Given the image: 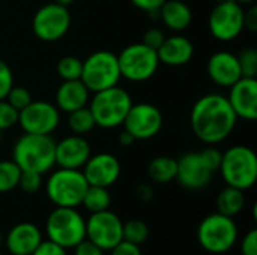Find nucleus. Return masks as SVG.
<instances>
[{
    "mask_svg": "<svg viewBox=\"0 0 257 255\" xmlns=\"http://www.w3.org/2000/svg\"><path fill=\"white\" fill-rule=\"evenodd\" d=\"M238 116L235 114L227 96L208 93L199 98L190 113L193 134L205 144L214 146L224 141L235 129Z\"/></svg>",
    "mask_w": 257,
    "mask_h": 255,
    "instance_id": "nucleus-1",
    "label": "nucleus"
},
{
    "mask_svg": "<svg viewBox=\"0 0 257 255\" xmlns=\"http://www.w3.org/2000/svg\"><path fill=\"white\" fill-rule=\"evenodd\" d=\"M56 141L51 135L23 134L12 147V161L21 171H36L39 174L48 173L56 165L54 158Z\"/></svg>",
    "mask_w": 257,
    "mask_h": 255,
    "instance_id": "nucleus-2",
    "label": "nucleus"
},
{
    "mask_svg": "<svg viewBox=\"0 0 257 255\" xmlns=\"http://www.w3.org/2000/svg\"><path fill=\"white\" fill-rule=\"evenodd\" d=\"M131 105V95L120 86H113L95 92L87 104L95 119V125L102 129H113L120 126Z\"/></svg>",
    "mask_w": 257,
    "mask_h": 255,
    "instance_id": "nucleus-3",
    "label": "nucleus"
},
{
    "mask_svg": "<svg viewBox=\"0 0 257 255\" xmlns=\"http://www.w3.org/2000/svg\"><path fill=\"white\" fill-rule=\"evenodd\" d=\"M218 170L227 186L247 191L254 186L257 180L256 152L248 146H232L223 153Z\"/></svg>",
    "mask_w": 257,
    "mask_h": 255,
    "instance_id": "nucleus-4",
    "label": "nucleus"
},
{
    "mask_svg": "<svg viewBox=\"0 0 257 255\" xmlns=\"http://www.w3.org/2000/svg\"><path fill=\"white\" fill-rule=\"evenodd\" d=\"M89 183L81 170L59 168L45 182V194L56 207H78Z\"/></svg>",
    "mask_w": 257,
    "mask_h": 255,
    "instance_id": "nucleus-5",
    "label": "nucleus"
},
{
    "mask_svg": "<svg viewBox=\"0 0 257 255\" xmlns=\"http://www.w3.org/2000/svg\"><path fill=\"white\" fill-rule=\"evenodd\" d=\"M45 234L65 249L75 248L86 239V219L75 207H56L47 216Z\"/></svg>",
    "mask_w": 257,
    "mask_h": 255,
    "instance_id": "nucleus-6",
    "label": "nucleus"
},
{
    "mask_svg": "<svg viewBox=\"0 0 257 255\" xmlns=\"http://www.w3.org/2000/svg\"><path fill=\"white\" fill-rule=\"evenodd\" d=\"M120 78L117 54L108 50H98L83 60L80 80L90 93L117 86Z\"/></svg>",
    "mask_w": 257,
    "mask_h": 255,
    "instance_id": "nucleus-7",
    "label": "nucleus"
},
{
    "mask_svg": "<svg viewBox=\"0 0 257 255\" xmlns=\"http://www.w3.org/2000/svg\"><path fill=\"white\" fill-rule=\"evenodd\" d=\"M197 240L209 254H224L230 251L238 240V227L233 218L212 213L208 215L197 228Z\"/></svg>",
    "mask_w": 257,
    "mask_h": 255,
    "instance_id": "nucleus-8",
    "label": "nucleus"
},
{
    "mask_svg": "<svg viewBox=\"0 0 257 255\" xmlns=\"http://www.w3.org/2000/svg\"><path fill=\"white\" fill-rule=\"evenodd\" d=\"M117 62L122 78L133 83L151 80L161 65L157 50L145 45L143 42H136L125 47L117 54Z\"/></svg>",
    "mask_w": 257,
    "mask_h": 255,
    "instance_id": "nucleus-9",
    "label": "nucleus"
},
{
    "mask_svg": "<svg viewBox=\"0 0 257 255\" xmlns=\"http://www.w3.org/2000/svg\"><path fill=\"white\" fill-rule=\"evenodd\" d=\"M71 27V14L68 6L56 2L41 6L32 20V30L42 42H56L62 39Z\"/></svg>",
    "mask_w": 257,
    "mask_h": 255,
    "instance_id": "nucleus-10",
    "label": "nucleus"
},
{
    "mask_svg": "<svg viewBox=\"0 0 257 255\" xmlns=\"http://www.w3.org/2000/svg\"><path fill=\"white\" fill-rule=\"evenodd\" d=\"M244 6L235 0L215 3L208 18L211 35L221 42L236 39L244 32Z\"/></svg>",
    "mask_w": 257,
    "mask_h": 255,
    "instance_id": "nucleus-11",
    "label": "nucleus"
},
{
    "mask_svg": "<svg viewBox=\"0 0 257 255\" xmlns=\"http://www.w3.org/2000/svg\"><path fill=\"white\" fill-rule=\"evenodd\" d=\"M59 123L60 111L48 101H32L18 111V125L26 134L51 135Z\"/></svg>",
    "mask_w": 257,
    "mask_h": 255,
    "instance_id": "nucleus-12",
    "label": "nucleus"
},
{
    "mask_svg": "<svg viewBox=\"0 0 257 255\" xmlns=\"http://www.w3.org/2000/svg\"><path fill=\"white\" fill-rule=\"evenodd\" d=\"M122 219L108 209L95 212L86 219V239L102 251H110L122 240Z\"/></svg>",
    "mask_w": 257,
    "mask_h": 255,
    "instance_id": "nucleus-13",
    "label": "nucleus"
},
{
    "mask_svg": "<svg viewBox=\"0 0 257 255\" xmlns=\"http://www.w3.org/2000/svg\"><path fill=\"white\" fill-rule=\"evenodd\" d=\"M164 123L163 113L158 107L149 102L133 104L125 120L123 129L130 132L136 141L137 140H149L158 135Z\"/></svg>",
    "mask_w": 257,
    "mask_h": 255,
    "instance_id": "nucleus-14",
    "label": "nucleus"
},
{
    "mask_svg": "<svg viewBox=\"0 0 257 255\" xmlns=\"http://www.w3.org/2000/svg\"><path fill=\"white\" fill-rule=\"evenodd\" d=\"M81 171L89 185L108 188L114 185L120 176V162L114 155L102 152L90 155Z\"/></svg>",
    "mask_w": 257,
    "mask_h": 255,
    "instance_id": "nucleus-15",
    "label": "nucleus"
},
{
    "mask_svg": "<svg viewBox=\"0 0 257 255\" xmlns=\"http://www.w3.org/2000/svg\"><path fill=\"white\" fill-rule=\"evenodd\" d=\"M227 101L232 105L238 119H257V78L241 77L230 87Z\"/></svg>",
    "mask_w": 257,
    "mask_h": 255,
    "instance_id": "nucleus-16",
    "label": "nucleus"
},
{
    "mask_svg": "<svg viewBox=\"0 0 257 255\" xmlns=\"http://www.w3.org/2000/svg\"><path fill=\"white\" fill-rule=\"evenodd\" d=\"M92 149L89 141L83 135H68L56 143L54 158L60 168L81 170L86 161L90 158Z\"/></svg>",
    "mask_w": 257,
    "mask_h": 255,
    "instance_id": "nucleus-17",
    "label": "nucleus"
},
{
    "mask_svg": "<svg viewBox=\"0 0 257 255\" xmlns=\"http://www.w3.org/2000/svg\"><path fill=\"white\" fill-rule=\"evenodd\" d=\"M178 161L176 180L181 186L196 191L203 189L212 179V171L203 164L202 158L196 152H188L182 155Z\"/></svg>",
    "mask_w": 257,
    "mask_h": 255,
    "instance_id": "nucleus-18",
    "label": "nucleus"
},
{
    "mask_svg": "<svg viewBox=\"0 0 257 255\" xmlns=\"http://www.w3.org/2000/svg\"><path fill=\"white\" fill-rule=\"evenodd\" d=\"M206 71L212 83L220 87H230L242 77L238 56L230 51L214 53L208 59Z\"/></svg>",
    "mask_w": 257,
    "mask_h": 255,
    "instance_id": "nucleus-19",
    "label": "nucleus"
},
{
    "mask_svg": "<svg viewBox=\"0 0 257 255\" xmlns=\"http://www.w3.org/2000/svg\"><path fill=\"white\" fill-rule=\"evenodd\" d=\"M41 242V230L33 222H20L5 236L6 249L12 255H30Z\"/></svg>",
    "mask_w": 257,
    "mask_h": 255,
    "instance_id": "nucleus-20",
    "label": "nucleus"
},
{
    "mask_svg": "<svg viewBox=\"0 0 257 255\" xmlns=\"http://www.w3.org/2000/svg\"><path fill=\"white\" fill-rule=\"evenodd\" d=\"M157 53H158L160 63L178 68L187 65L193 59L194 45L188 38L182 35H173L169 38L166 36L164 42L157 50Z\"/></svg>",
    "mask_w": 257,
    "mask_h": 255,
    "instance_id": "nucleus-21",
    "label": "nucleus"
},
{
    "mask_svg": "<svg viewBox=\"0 0 257 255\" xmlns=\"http://www.w3.org/2000/svg\"><path fill=\"white\" fill-rule=\"evenodd\" d=\"M89 99L90 92L81 80L62 81V84L56 90V107L59 108V111L72 113L78 108L87 107Z\"/></svg>",
    "mask_w": 257,
    "mask_h": 255,
    "instance_id": "nucleus-22",
    "label": "nucleus"
},
{
    "mask_svg": "<svg viewBox=\"0 0 257 255\" xmlns=\"http://www.w3.org/2000/svg\"><path fill=\"white\" fill-rule=\"evenodd\" d=\"M160 20L173 32H182L190 27L193 12L182 0H166L160 8Z\"/></svg>",
    "mask_w": 257,
    "mask_h": 255,
    "instance_id": "nucleus-23",
    "label": "nucleus"
},
{
    "mask_svg": "<svg viewBox=\"0 0 257 255\" xmlns=\"http://www.w3.org/2000/svg\"><path fill=\"white\" fill-rule=\"evenodd\" d=\"M245 207V195L244 191L233 188V186H226L221 189L217 195V212L230 218H235L242 212Z\"/></svg>",
    "mask_w": 257,
    "mask_h": 255,
    "instance_id": "nucleus-24",
    "label": "nucleus"
},
{
    "mask_svg": "<svg viewBox=\"0 0 257 255\" xmlns=\"http://www.w3.org/2000/svg\"><path fill=\"white\" fill-rule=\"evenodd\" d=\"M178 161L172 156H157L148 165L149 179L155 183H169L176 179Z\"/></svg>",
    "mask_w": 257,
    "mask_h": 255,
    "instance_id": "nucleus-25",
    "label": "nucleus"
},
{
    "mask_svg": "<svg viewBox=\"0 0 257 255\" xmlns=\"http://www.w3.org/2000/svg\"><path fill=\"white\" fill-rule=\"evenodd\" d=\"M110 203H111V195L108 189L102 186H92V185L87 186L84 197L81 200V206H84L90 213L107 210L110 207Z\"/></svg>",
    "mask_w": 257,
    "mask_h": 255,
    "instance_id": "nucleus-26",
    "label": "nucleus"
},
{
    "mask_svg": "<svg viewBox=\"0 0 257 255\" xmlns=\"http://www.w3.org/2000/svg\"><path fill=\"white\" fill-rule=\"evenodd\" d=\"M68 114H69L68 126L72 131V134L84 135V134H89L96 126L95 125V119H93L89 107L78 108V110H75L72 113H68Z\"/></svg>",
    "mask_w": 257,
    "mask_h": 255,
    "instance_id": "nucleus-27",
    "label": "nucleus"
},
{
    "mask_svg": "<svg viewBox=\"0 0 257 255\" xmlns=\"http://www.w3.org/2000/svg\"><path fill=\"white\" fill-rule=\"evenodd\" d=\"M21 168L11 161H0V194L9 192L18 188Z\"/></svg>",
    "mask_w": 257,
    "mask_h": 255,
    "instance_id": "nucleus-28",
    "label": "nucleus"
},
{
    "mask_svg": "<svg viewBox=\"0 0 257 255\" xmlns=\"http://www.w3.org/2000/svg\"><path fill=\"white\" fill-rule=\"evenodd\" d=\"M149 237V227L142 219H130L123 222L122 227V239L136 245H142Z\"/></svg>",
    "mask_w": 257,
    "mask_h": 255,
    "instance_id": "nucleus-29",
    "label": "nucleus"
},
{
    "mask_svg": "<svg viewBox=\"0 0 257 255\" xmlns=\"http://www.w3.org/2000/svg\"><path fill=\"white\" fill-rule=\"evenodd\" d=\"M83 69V60L75 56H65L57 62V74L62 81L80 80Z\"/></svg>",
    "mask_w": 257,
    "mask_h": 255,
    "instance_id": "nucleus-30",
    "label": "nucleus"
},
{
    "mask_svg": "<svg viewBox=\"0 0 257 255\" xmlns=\"http://www.w3.org/2000/svg\"><path fill=\"white\" fill-rule=\"evenodd\" d=\"M238 62L241 66L242 77H251L256 78L257 75V50L254 47L244 48L241 54L238 56Z\"/></svg>",
    "mask_w": 257,
    "mask_h": 255,
    "instance_id": "nucleus-31",
    "label": "nucleus"
},
{
    "mask_svg": "<svg viewBox=\"0 0 257 255\" xmlns=\"http://www.w3.org/2000/svg\"><path fill=\"white\" fill-rule=\"evenodd\" d=\"M15 110H23L24 107H27L33 99H32V93L26 89V87H23V86H12L11 87V90L8 92V95H6V98H5Z\"/></svg>",
    "mask_w": 257,
    "mask_h": 255,
    "instance_id": "nucleus-32",
    "label": "nucleus"
},
{
    "mask_svg": "<svg viewBox=\"0 0 257 255\" xmlns=\"http://www.w3.org/2000/svg\"><path fill=\"white\" fill-rule=\"evenodd\" d=\"M42 185V174L36 171H21L20 180H18V188L26 192V194H35L39 191Z\"/></svg>",
    "mask_w": 257,
    "mask_h": 255,
    "instance_id": "nucleus-33",
    "label": "nucleus"
},
{
    "mask_svg": "<svg viewBox=\"0 0 257 255\" xmlns=\"http://www.w3.org/2000/svg\"><path fill=\"white\" fill-rule=\"evenodd\" d=\"M18 123V110H15L6 99H0V132L11 129Z\"/></svg>",
    "mask_w": 257,
    "mask_h": 255,
    "instance_id": "nucleus-34",
    "label": "nucleus"
},
{
    "mask_svg": "<svg viewBox=\"0 0 257 255\" xmlns=\"http://www.w3.org/2000/svg\"><path fill=\"white\" fill-rule=\"evenodd\" d=\"M199 155H200V158H202L203 164H205V165H206L212 173L218 171L220 164H221V156H223V153H221L217 147L209 146V147L203 149Z\"/></svg>",
    "mask_w": 257,
    "mask_h": 255,
    "instance_id": "nucleus-35",
    "label": "nucleus"
},
{
    "mask_svg": "<svg viewBox=\"0 0 257 255\" xmlns=\"http://www.w3.org/2000/svg\"><path fill=\"white\" fill-rule=\"evenodd\" d=\"M14 86V75L11 68L0 59V99H5L11 87Z\"/></svg>",
    "mask_w": 257,
    "mask_h": 255,
    "instance_id": "nucleus-36",
    "label": "nucleus"
},
{
    "mask_svg": "<svg viewBox=\"0 0 257 255\" xmlns=\"http://www.w3.org/2000/svg\"><path fill=\"white\" fill-rule=\"evenodd\" d=\"M164 39H166L164 32H163L161 29L152 27V29H149V30H146V32H145V35H143V41H142V42H143L145 45H148V47L154 48V50H158V48L161 47V44L164 42Z\"/></svg>",
    "mask_w": 257,
    "mask_h": 255,
    "instance_id": "nucleus-37",
    "label": "nucleus"
},
{
    "mask_svg": "<svg viewBox=\"0 0 257 255\" xmlns=\"http://www.w3.org/2000/svg\"><path fill=\"white\" fill-rule=\"evenodd\" d=\"M30 255H68L66 249L51 240H42Z\"/></svg>",
    "mask_w": 257,
    "mask_h": 255,
    "instance_id": "nucleus-38",
    "label": "nucleus"
},
{
    "mask_svg": "<svg viewBox=\"0 0 257 255\" xmlns=\"http://www.w3.org/2000/svg\"><path fill=\"white\" fill-rule=\"evenodd\" d=\"M110 255H142L140 245L126 242V240H120L117 245H114L110 249Z\"/></svg>",
    "mask_w": 257,
    "mask_h": 255,
    "instance_id": "nucleus-39",
    "label": "nucleus"
},
{
    "mask_svg": "<svg viewBox=\"0 0 257 255\" xmlns=\"http://www.w3.org/2000/svg\"><path fill=\"white\" fill-rule=\"evenodd\" d=\"M241 254L242 255H257V230H250L241 243Z\"/></svg>",
    "mask_w": 257,
    "mask_h": 255,
    "instance_id": "nucleus-40",
    "label": "nucleus"
},
{
    "mask_svg": "<svg viewBox=\"0 0 257 255\" xmlns=\"http://www.w3.org/2000/svg\"><path fill=\"white\" fill-rule=\"evenodd\" d=\"M74 249V255H104V251L99 248V246H96L95 243H92L90 240H87V239H84V240H81L75 248H72Z\"/></svg>",
    "mask_w": 257,
    "mask_h": 255,
    "instance_id": "nucleus-41",
    "label": "nucleus"
},
{
    "mask_svg": "<svg viewBox=\"0 0 257 255\" xmlns=\"http://www.w3.org/2000/svg\"><path fill=\"white\" fill-rule=\"evenodd\" d=\"M130 2H131L137 9L151 14V12L160 11V8L163 6V3H164L166 0H130Z\"/></svg>",
    "mask_w": 257,
    "mask_h": 255,
    "instance_id": "nucleus-42",
    "label": "nucleus"
},
{
    "mask_svg": "<svg viewBox=\"0 0 257 255\" xmlns=\"http://www.w3.org/2000/svg\"><path fill=\"white\" fill-rule=\"evenodd\" d=\"M244 29L250 30V32H256L257 30V8L251 6L248 11L244 12Z\"/></svg>",
    "mask_w": 257,
    "mask_h": 255,
    "instance_id": "nucleus-43",
    "label": "nucleus"
},
{
    "mask_svg": "<svg viewBox=\"0 0 257 255\" xmlns=\"http://www.w3.org/2000/svg\"><path fill=\"white\" fill-rule=\"evenodd\" d=\"M136 194H137V197H139L142 201H145V203H149V201L154 200V191H152V188H151L149 185H146V183L139 185L137 189H136Z\"/></svg>",
    "mask_w": 257,
    "mask_h": 255,
    "instance_id": "nucleus-44",
    "label": "nucleus"
},
{
    "mask_svg": "<svg viewBox=\"0 0 257 255\" xmlns=\"http://www.w3.org/2000/svg\"><path fill=\"white\" fill-rule=\"evenodd\" d=\"M134 143H136V138H134L130 132H126L125 129L119 134V144H120V146L130 147V146H133Z\"/></svg>",
    "mask_w": 257,
    "mask_h": 255,
    "instance_id": "nucleus-45",
    "label": "nucleus"
},
{
    "mask_svg": "<svg viewBox=\"0 0 257 255\" xmlns=\"http://www.w3.org/2000/svg\"><path fill=\"white\" fill-rule=\"evenodd\" d=\"M236 3H239L241 6H250V5H253L256 0H235Z\"/></svg>",
    "mask_w": 257,
    "mask_h": 255,
    "instance_id": "nucleus-46",
    "label": "nucleus"
},
{
    "mask_svg": "<svg viewBox=\"0 0 257 255\" xmlns=\"http://www.w3.org/2000/svg\"><path fill=\"white\" fill-rule=\"evenodd\" d=\"M56 3H59V5H63V6H69L71 3H74L75 0H54Z\"/></svg>",
    "mask_w": 257,
    "mask_h": 255,
    "instance_id": "nucleus-47",
    "label": "nucleus"
},
{
    "mask_svg": "<svg viewBox=\"0 0 257 255\" xmlns=\"http://www.w3.org/2000/svg\"><path fill=\"white\" fill-rule=\"evenodd\" d=\"M212 2H215V3H220V2H226V0H212Z\"/></svg>",
    "mask_w": 257,
    "mask_h": 255,
    "instance_id": "nucleus-48",
    "label": "nucleus"
},
{
    "mask_svg": "<svg viewBox=\"0 0 257 255\" xmlns=\"http://www.w3.org/2000/svg\"><path fill=\"white\" fill-rule=\"evenodd\" d=\"M2 242H3V236L0 234V245H2Z\"/></svg>",
    "mask_w": 257,
    "mask_h": 255,
    "instance_id": "nucleus-49",
    "label": "nucleus"
},
{
    "mask_svg": "<svg viewBox=\"0 0 257 255\" xmlns=\"http://www.w3.org/2000/svg\"><path fill=\"white\" fill-rule=\"evenodd\" d=\"M0 255H3V254H2V251H0Z\"/></svg>",
    "mask_w": 257,
    "mask_h": 255,
    "instance_id": "nucleus-50",
    "label": "nucleus"
}]
</instances>
